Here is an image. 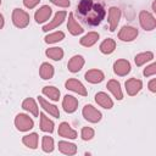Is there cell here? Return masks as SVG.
Returning a JSON list of instances; mask_svg holds the SVG:
<instances>
[{
  "label": "cell",
  "mask_w": 156,
  "mask_h": 156,
  "mask_svg": "<svg viewBox=\"0 0 156 156\" xmlns=\"http://www.w3.org/2000/svg\"><path fill=\"white\" fill-rule=\"evenodd\" d=\"M22 107H23L24 110L29 111L30 113H33V116H35V117L39 115V112H38V106H37L35 101H34L33 99H30V98H28V99H26V100L23 101Z\"/></svg>",
  "instance_id": "cell-24"
},
{
  "label": "cell",
  "mask_w": 156,
  "mask_h": 156,
  "mask_svg": "<svg viewBox=\"0 0 156 156\" xmlns=\"http://www.w3.org/2000/svg\"><path fill=\"white\" fill-rule=\"evenodd\" d=\"M62 106H63V110L68 113H72L77 110V106H78V100L74 98V96H71V95H66L63 101H62Z\"/></svg>",
  "instance_id": "cell-11"
},
{
  "label": "cell",
  "mask_w": 156,
  "mask_h": 156,
  "mask_svg": "<svg viewBox=\"0 0 156 156\" xmlns=\"http://www.w3.org/2000/svg\"><path fill=\"white\" fill-rule=\"evenodd\" d=\"M115 48H116V43L112 40V39H106V40H104L102 43H101V45H100V51L102 52V54H111L113 50H115Z\"/></svg>",
  "instance_id": "cell-28"
},
{
  "label": "cell",
  "mask_w": 156,
  "mask_h": 156,
  "mask_svg": "<svg viewBox=\"0 0 156 156\" xmlns=\"http://www.w3.org/2000/svg\"><path fill=\"white\" fill-rule=\"evenodd\" d=\"M113 71L118 76H126L130 72V63L127 60H117L113 65Z\"/></svg>",
  "instance_id": "cell-8"
},
{
  "label": "cell",
  "mask_w": 156,
  "mask_h": 156,
  "mask_svg": "<svg viewBox=\"0 0 156 156\" xmlns=\"http://www.w3.org/2000/svg\"><path fill=\"white\" fill-rule=\"evenodd\" d=\"M41 147L45 152H51L54 150V140L51 136H43V141H41Z\"/></svg>",
  "instance_id": "cell-31"
},
{
  "label": "cell",
  "mask_w": 156,
  "mask_h": 156,
  "mask_svg": "<svg viewBox=\"0 0 156 156\" xmlns=\"http://www.w3.org/2000/svg\"><path fill=\"white\" fill-rule=\"evenodd\" d=\"M50 1L55 5H57V6H61V7L69 6V0H50Z\"/></svg>",
  "instance_id": "cell-35"
},
{
  "label": "cell",
  "mask_w": 156,
  "mask_h": 156,
  "mask_svg": "<svg viewBox=\"0 0 156 156\" xmlns=\"http://www.w3.org/2000/svg\"><path fill=\"white\" fill-rule=\"evenodd\" d=\"M0 4H1V0H0Z\"/></svg>",
  "instance_id": "cell-39"
},
{
  "label": "cell",
  "mask_w": 156,
  "mask_h": 156,
  "mask_svg": "<svg viewBox=\"0 0 156 156\" xmlns=\"http://www.w3.org/2000/svg\"><path fill=\"white\" fill-rule=\"evenodd\" d=\"M83 65H84V58L82 56H79V55H76L69 60L67 67H68V69L71 72H78L83 67Z\"/></svg>",
  "instance_id": "cell-15"
},
{
  "label": "cell",
  "mask_w": 156,
  "mask_h": 156,
  "mask_svg": "<svg viewBox=\"0 0 156 156\" xmlns=\"http://www.w3.org/2000/svg\"><path fill=\"white\" fill-rule=\"evenodd\" d=\"M39 1H40V0H23V4H24L26 7H28V9H33Z\"/></svg>",
  "instance_id": "cell-36"
},
{
  "label": "cell",
  "mask_w": 156,
  "mask_h": 156,
  "mask_svg": "<svg viewBox=\"0 0 156 156\" xmlns=\"http://www.w3.org/2000/svg\"><path fill=\"white\" fill-rule=\"evenodd\" d=\"M85 79L90 83H100L104 79V73L99 69H90L85 73Z\"/></svg>",
  "instance_id": "cell-18"
},
{
  "label": "cell",
  "mask_w": 156,
  "mask_h": 156,
  "mask_svg": "<svg viewBox=\"0 0 156 156\" xmlns=\"http://www.w3.org/2000/svg\"><path fill=\"white\" fill-rule=\"evenodd\" d=\"M12 22L16 27L24 28L29 23V15L21 9H15L12 12Z\"/></svg>",
  "instance_id": "cell-2"
},
{
  "label": "cell",
  "mask_w": 156,
  "mask_h": 156,
  "mask_svg": "<svg viewBox=\"0 0 156 156\" xmlns=\"http://www.w3.org/2000/svg\"><path fill=\"white\" fill-rule=\"evenodd\" d=\"M50 15H51V9H50L49 6H41V7L35 12L34 18H35V21H37L38 23H43V22H45V21L49 20Z\"/></svg>",
  "instance_id": "cell-13"
},
{
  "label": "cell",
  "mask_w": 156,
  "mask_h": 156,
  "mask_svg": "<svg viewBox=\"0 0 156 156\" xmlns=\"http://www.w3.org/2000/svg\"><path fill=\"white\" fill-rule=\"evenodd\" d=\"M141 87H143L141 80H139L136 78H130V79H128L126 82V90H127V93L130 96H133L136 93H139L140 89H141Z\"/></svg>",
  "instance_id": "cell-7"
},
{
  "label": "cell",
  "mask_w": 156,
  "mask_h": 156,
  "mask_svg": "<svg viewBox=\"0 0 156 156\" xmlns=\"http://www.w3.org/2000/svg\"><path fill=\"white\" fill-rule=\"evenodd\" d=\"M77 15L88 26H98L105 17V10L91 0H80L77 5Z\"/></svg>",
  "instance_id": "cell-1"
},
{
  "label": "cell",
  "mask_w": 156,
  "mask_h": 156,
  "mask_svg": "<svg viewBox=\"0 0 156 156\" xmlns=\"http://www.w3.org/2000/svg\"><path fill=\"white\" fill-rule=\"evenodd\" d=\"M149 88H150V90H151L152 93L156 91V79H155V78L149 82Z\"/></svg>",
  "instance_id": "cell-37"
},
{
  "label": "cell",
  "mask_w": 156,
  "mask_h": 156,
  "mask_svg": "<svg viewBox=\"0 0 156 156\" xmlns=\"http://www.w3.org/2000/svg\"><path fill=\"white\" fill-rule=\"evenodd\" d=\"M83 116H84V118L87 119V121H89V122H93V123H96V122H99L100 119H101V113L96 110V108H94L91 105H85L84 107H83Z\"/></svg>",
  "instance_id": "cell-5"
},
{
  "label": "cell",
  "mask_w": 156,
  "mask_h": 156,
  "mask_svg": "<svg viewBox=\"0 0 156 156\" xmlns=\"http://www.w3.org/2000/svg\"><path fill=\"white\" fill-rule=\"evenodd\" d=\"M93 136H94V130H93L91 128L84 127V128L82 129V138H83L84 140H90Z\"/></svg>",
  "instance_id": "cell-33"
},
{
  "label": "cell",
  "mask_w": 156,
  "mask_h": 156,
  "mask_svg": "<svg viewBox=\"0 0 156 156\" xmlns=\"http://www.w3.org/2000/svg\"><path fill=\"white\" fill-rule=\"evenodd\" d=\"M43 94L46 95L49 99H51L54 101H57L58 96H60V90L55 87H44L43 88Z\"/></svg>",
  "instance_id": "cell-27"
},
{
  "label": "cell",
  "mask_w": 156,
  "mask_h": 156,
  "mask_svg": "<svg viewBox=\"0 0 156 156\" xmlns=\"http://www.w3.org/2000/svg\"><path fill=\"white\" fill-rule=\"evenodd\" d=\"M67 28H68L69 33L73 34V35H78V34L83 33V30H84V29L78 24V22H76V20L73 18V13H69V16H68V24H67Z\"/></svg>",
  "instance_id": "cell-17"
},
{
  "label": "cell",
  "mask_w": 156,
  "mask_h": 156,
  "mask_svg": "<svg viewBox=\"0 0 156 156\" xmlns=\"http://www.w3.org/2000/svg\"><path fill=\"white\" fill-rule=\"evenodd\" d=\"M95 101L100 105V106H102L104 108H111L112 106H113V102H112V100L110 99V96L107 95V94H105V93H98L96 95H95Z\"/></svg>",
  "instance_id": "cell-16"
},
{
  "label": "cell",
  "mask_w": 156,
  "mask_h": 156,
  "mask_svg": "<svg viewBox=\"0 0 156 156\" xmlns=\"http://www.w3.org/2000/svg\"><path fill=\"white\" fill-rule=\"evenodd\" d=\"M58 150L65 155H74L77 152V146L72 143L60 141L58 143Z\"/></svg>",
  "instance_id": "cell-21"
},
{
  "label": "cell",
  "mask_w": 156,
  "mask_h": 156,
  "mask_svg": "<svg viewBox=\"0 0 156 156\" xmlns=\"http://www.w3.org/2000/svg\"><path fill=\"white\" fill-rule=\"evenodd\" d=\"M2 26H4V17L2 15H0V29L2 28Z\"/></svg>",
  "instance_id": "cell-38"
},
{
  "label": "cell",
  "mask_w": 156,
  "mask_h": 156,
  "mask_svg": "<svg viewBox=\"0 0 156 156\" xmlns=\"http://www.w3.org/2000/svg\"><path fill=\"white\" fill-rule=\"evenodd\" d=\"M65 17H66V12H65V11H60V12H57V13L55 15L54 20H52L49 24H46V26L43 27V30H44V32H48L49 29H54V28H56L58 24H61V23L63 22Z\"/></svg>",
  "instance_id": "cell-14"
},
{
  "label": "cell",
  "mask_w": 156,
  "mask_h": 156,
  "mask_svg": "<svg viewBox=\"0 0 156 156\" xmlns=\"http://www.w3.org/2000/svg\"><path fill=\"white\" fill-rule=\"evenodd\" d=\"M66 88L74 91V93H78L79 95H83V96L87 95V90H85L84 85L77 79H68L66 82Z\"/></svg>",
  "instance_id": "cell-9"
},
{
  "label": "cell",
  "mask_w": 156,
  "mask_h": 156,
  "mask_svg": "<svg viewBox=\"0 0 156 156\" xmlns=\"http://www.w3.org/2000/svg\"><path fill=\"white\" fill-rule=\"evenodd\" d=\"M98 39H99V34L95 33V32H90V33H88L87 35H84V37L80 39V44H82L83 46L89 48V46L94 45Z\"/></svg>",
  "instance_id": "cell-22"
},
{
  "label": "cell",
  "mask_w": 156,
  "mask_h": 156,
  "mask_svg": "<svg viewBox=\"0 0 156 156\" xmlns=\"http://www.w3.org/2000/svg\"><path fill=\"white\" fill-rule=\"evenodd\" d=\"M139 21H140L141 27H143L145 30H152V29H155V27H156V20L154 18L152 15H150V13L146 12V11H141V12H140V15H139Z\"/></svg>",
  "instance_id": "cell-3"
},
{
  "label": "cell",
  "mask_w": 156,
  "mask_h": 156,
  "mask_svg": "<svg viewBox=\"0 0 156 156\" xmlns=\"http://www.w3.org/2000/svg\"><path fill=\"white\" fill-rule=\"evenodd\" d=\"M23 144L30 149H35L37 145H38V134L37 133H32V134H28V135H24L23 139H22Z\"/></svg>",
  "instance_id": "cell-26"
},
{
  "label": "cell",
  "mask_w": 156,
  "mask_h": 156,
  "mask_svg": "<svg viewBox=\"0 0 156 156\" xmlns=\"http://www.w3.org/2000/svg\"><path fill=\"white\" fill-rule=\"evenodd\" d=\"M156 73V63H152V65H150L149 67H146L145 69H144V76H154Z\"/></svg>",
  "instance_id": "cell-34"
},
{
  "label": "cell",
  "mask_w": 156,
  "mask_h": 156,
  "mask_svg": "<svg viewBox=\"0 0 156 156\" xmlns=\"http://www.w3.org/2000/svg\"><path fill=\"white\" fill-rule=\"evenodd\" d=\"M38 100H39V104L41 105V107L45 110V111H48L50 115H52L54 117H58L60 116V112H58V108L55 106V105H51V104H49L44 98H41V96H39L38 98Z\"/></svg>",
  "instance_id": "cell-20"
},
{
  "label": "cell",
  "mask_w": 156,
  "mask_h": 156,
  "mask_svg": "<svg viewBox=\"0 0 156 156\" xmlns=\"http://www.w3.org/2000/svg\"><path fill=\"white\" fill-rule=\"evenodd\" d=\"M40 129L43 132H49V133H51L54 130L52 121H50L44 113H40Z\"/></svg>",
  "instance_id": "cell-25"
},
{
  "label": "cell",
  "mask_w": 156,
  "mask_h": 156,
  "mask_svg": "<svg viewBox=\"0 0 156 156\" xmlns=\"http://www.w3.org/2000/svg\"><path fill=\"white\" fill-rule=\"evenodd\" d=\"M39 74H40V77L43 78V79H50V78H52V76H54V67L51 66V65H49V63H43L41 66H40V69H39Z\"/></svg>",
  "instance_id": "cell-23"
},
{
  "label": "cell",
  "mask_w": 156,
  "mask_h": 156,
  "mask_svg": "<svg viewBox=\"0 0 156 156\" xmlns=\"http://www.w3.org/2000/svg\"><path fill=\"white\" fill-rule=\"evenodd\" d=\"M45 54H46V56H49L50 58H52V60H55V61L61 60L62 56H63V51H62V49H60V48H51V49H48Z\"/></svg>",
  "instance_id": "cell-30"
},
{
  "label": "cell",
  "mask_w": 156,
  "mask_h": 156,
  "mask_svg": "<svg viewBox=\"0 0 156 156\" xmlns=\"http://www.w3.org/2000/svg\"><path fill=\"white\" fill-rule=\"evenodd\" d=\"M121 17V11L118 7H111L108 10V21H110V30L113 32L118 24Z\"/></svg>",
  "instance_id": "cell-10"
},
{
  "label": "cell",
  "mask_w": 156,
  "mask_h": 156,
  "mask_svg": "<svg viewBox=\"0 0 156 156\" xmlns=\"http://www.w3.org/2000/svg\"><path fill=\"white\" fill-rule=\"evenodd\" d=\"M136 35H138V29L134 27H130V26L123 27L118 33V38L123 41H130V40L135 39Z\"/></svg>",
  "instance_id": "cell-6"
},
{
  "label": "cell",
  "mask_w": 156,
  "mask_h": 156,
  "mask_svg": "<svg viewBox=\"0 0 156 156\" xmlns=\"http://www.w3.org/2000/svg\"><path fill=\"white\" fill-rule=\"evenodd\" d=\"M58 135L60 136H63V138H69V139H76L77 138V133L76 130H73L68 123L63 122L60 124L58 127Z\"/></svg>",
  "instance_id": "cell-12"
},
{
  "label": "cell",
  "mask_w": 156,
  "mask_h": 156,
  "mask_svg": "<svg viewBox=\"0 0 156 156\" xmlns=\"http://www.w3.org/2000/svg\"><path fill=\"white\" fill-rule=\"evenodd\" d=\"M152 58H154V54L150 52V51L138 54V55L135 56V65H136V66H141L143 63H145V62H147V61H150V60H152Z\"/></svg>",
  "instance_id": "cell-29"
},
{
  "label": "cell",
  "mask_w": 156,
  "mask_h": 156,
  "mask_svg": "<svg viewBox=\"0 0 156 156\" xmlns=\"http://www.w3.org/2000/svg\"><path fill=\"white\" fill-rule=\"evenodd\" d=\"M107 89L115 95V98H116L117 100H121V99L123 98V94H122V90H121V85H119V83H118L117 80H115V79L108 80V83H107Z\"/></svg>",
  "instance_id": "cell-19"
},
{
  "label": "cell",
  "mask_w": 156,
  "mask_h": 156,
  "mask_svg": "<svg viewBox=\"0 0 156 156\" xmlns=\"http://www.w3.org/2000/svg\"><path fill=\"white\" fill-rule=\"evenodd\" d=\"M65 38V34L62 32H55L52 34H49L45 37V41L46 43H56V41H60Z\"/></svg>",
  "instance_id": "cell-32"
},
{
  "label": "cell",
  "mask_w": 156,
  "mask_h": 156,
  "mask_svg": "<svg viewBox=\"0 0 156 156\" xmlns=\"http://www.w3.org/2000/svg\"><path fill=\"white\" fill-rule=\"evenodd\" d=\"M15 124L17 127L18 130L21 132H26V130H29L30 128H33V121L27 116V115H17L16 116V119H15Z\"/></svg>",
  "instance_id": "cell-4"
}]
</instances>
